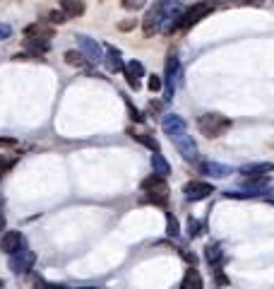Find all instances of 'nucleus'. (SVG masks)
<instances>
[{
	"instance_id": "f257e3e1",
	"label": "nucleus",
	"mask_w": 274,
	"mask_h": 289,
	"mask_svg": "<svg viewBox=\"0 0 274 289\" xmlns=\"http://www.w3.org/2000/svg\"><path fill=\"white\" fill-rule=\"evenodd\" d=\"M142 202H154V205H166L168 200V186H166V178L159 174H152L142 181Z\"/></svg>"
},
{
	"instance_id": "f03ea898",
	"label": "nucleus",
	"mask_w": 274,
	"mask_h": 289,
	"mask_svg": "<svg viewBox=\"0 0 274 289\" xmlns=\"http://www.w3.org/2000/svg\"><path fill=\"white\" fill-rule=\"evenodd\" d=\"M231 128V121L226 116H221V113H202L198 118V130L205 137H221V135L226 133Z\"/></svg>"
},
{
	"instance_id": "7ed1b4c3",
	"label": "nucleus",
	"mask_w": 274,
	"mask_h": 289,
	"mask_svg": "<svg viewBox=\"0 0 274 289\" xmlns=\"http://www.w3.org/2000/svg\"><path fill=\"white\" fill-rule=\"evenodd\" d=\"M183 70H180V58L175 56V53H168L166 56V65H164V80H166V101L173 99L175 89L183 85Z\"/></svg>"
},
{
	"instance_id": "20e7f679",
	"label": "nucleus",
	"mask_w": 274,
	"mask_h": 289,
	"mask_svg": "<svg viewBox=\"0 0 274 289\" xmlns=\"http://www.w3.org/2000/svg\"><path fill=\"white\" fill-rule=\"evenodd\" d=\"M209 12H214V8L209 5V0H202V3H198V5H193V8L183 10L180 20L175 22V32H180V29H188V27H193V24L200 22L202 17H207Z\"/></svg>"
},
{
	"instance_id": "39448f33",
	"label": "nucleus",
	"mask_w": 274,
	"mask_h": 289,
	"mask_svg": "<svg viewBox=\"0 0 274 289\" xmlns=\"http://www.w3.org/2000/svg\"><path fill=\"white\" fill-rule=\"evenodd\" d=\"M171 10V8H166L164 3L159 0L156 5H154L152 10L147 12V17L142 20V29L147 36H152V34L161 32V27H164V20H166V12Z\"/></svg>"
},
{
	"instance_id": "423d86ee",
	"label": "nucleus",
	"mask_w": 274,
	"mask_h": 289,
	"mask_svg": "<svg viewBox=\"0 0 274 289\" xmlns=\"http://www.w3.org/2000/svg\"><path fill=\"white\" fill-rule=\"evenodd\" d=\"M77 46H79V53L87 58L89 63H104V58H106V48H101L94 39H89V36H77Z\"/></svg>"
},
{
	"instance_id": "0eeeda50",
	"label": "nucleus",
	"mask_w": 274,
	"mask_h": 289,
	"mask_svg": "<svg viewBox=\"0 0 274 289\" xmlns=\"http://www.w3.org/2000/svg\"><path fill=\"white\" fill-rule=\"evenodd\" d=\"M27 248V239H24L22 232H5L3 234V239H0V251L3 253H8V256H15V253H20Z\"/></svg>"
},
{
	"instance_id": "6e6552de",
	"label": "nucleus",
	"mask_w": 274,
	"mask_h": 289,
	"mask_svg": "<svg viewBox=\"0 0 274 289\" xmlns=\"http://www.w3.org/2000/svg\"><path fill=\"white\" fill-rule=\"evenodd\" d=\"M175 142V147L180 150V155H183V159L186 162H198V144H195V137L193 135L186 133H178L175 137H171Z\"/></svg>"
},
{
	"instance_id": "1a4fd4ad",
	"label": "nucleus",
	"mask_w": 274,
	"mask_h": 289,
	"mask_svg": "<svg viewBox=\"0 0 274 289\" xmlns=\"http://www.w3.org/2000/svg\"><path fill=\"white\" fill-rule=\"evenodd\" d=\"M34 263H36V256H34V251H29V248H24V251H20V253L10 256V270L12 272H17V275L29 272V270L34 267Z\"/></svg>"
},
{
	"instance_id": "9d476101",
	"label": "nucleus",
	"mask_w": 274,
	"mask_h": 289,
	"mask_svg": "<svg viewBox=\"0 0 274 289\" xmlns=\"http://www.w3.org/2000/svg\"><path fill=\"white\" fill-rule=\"evenodd\" d=\"M183 193H186L188 200H205L214 193V186L207 181H190V183H186Z\"/></svg>"
},
{
	"instance_id": "9b49d317",
	"label": "nucleus",
	"mask_w": 274,
	"mask_h": 289,
	"mask_svg": "<svg viewBox=\"0 0 274 289\" xmlns=\"http://www.w3.org/2000/svg\"><path fill=\"white\" fill-rule=\"evenodd\" d=\"M161 128H164V133L168 135V137H175L178 133H186V130H188L183 116H178V113H168V116H164Z\"/></svg>"
},
{
	"instance_id": "f8f14e48",
	"label": "nucleus",
	"mask_w": 274,
	"mask_h": 289,
	"mask_svg": "<svg viewBox=\"0 0 274 289\" xmlns=\"http://www.w3.org/2000/svg\"><path fill=\"white\" fill-rule=\"evenodd\" d=\"M123 73H125V80H128V85H130L132 89H140V82H142V78H144V65L140 60H130Z\"/></svg>"
},
{
	"instance_id": "ddd939ff",
	"label": "nucleus",
	"mask_w": 274,
	"mask_h": 289,
	"mask_svg": "<svg viewBox=\"0 0 274 289\" xmlns=\"http://www.w3.org/2000/svg\"><path fill=\"white\" fill-rule=\"evenodd\" d=\"M200 174L212 178H226L233 174V169L226 167V164H219V162H205V164H200Z\"/></svg>"
},
{
	"instance_id": "4468645a",
	"label": "nucleus",
	"mask_w": 274,
	"mask_h": 289,
	"mask_svg": "<svg viewBox=\"0 0 274 289\" xmlns=\"http://www.w3.org/2000/svg\"><path fill=\"white\" fill-rule=\"evenodd\" d=\"M24 36H29V39H41V41H48V44H51L53 29L46 27V24H41V22H36V24H29V27L24 29Z\"/></svg>"
},
{
	"instance_id": "2eb2a0df",
	"label": "nucleus",
	"mask_w": 274,
	"mask_h": 289,
	"mask_svg": "<svg viewBox=\"0 0 274 289\" xmlns=\"http://www.w3.org/2000/svg\"><path fill=\"white\" fill-rule=\"evenodd\" d=\"M269 171H274V162H255V164L241 167L243 176H267Z\"/></svg>"
},
{
	"instance_id": "dca6fc26",
	"label": "nucleus",
	"mask_w": 274,
	"mask_h": 289,
	"mask_svg": "<svg viewBox=\"0 0 274 289\" xmlns=\"http://www.w3.org/2000/svg\"><path fill=\"white\" fill-rule=\"evenodd\" d=\"M104 63H106V67H109L111 73L125 70V65H123V56H121V51H118L116 46H106V58H104Z\"/></svg>"
},
{
	"instance_id": "f3484780",
	"label": "nucleus",
	"mask_w": 274,
	"mask_h": 289,
	"mask_svg": "<svg viewBox=\"0 0 274 289\" xmlns=\"http://www.w3.org/2000/svg\"><path fill=\"white\" fill-rule=\"evenodd\" d=\"M180 289H205V284H202V275L198 272V267L186 270L183 282H180Z\"/></svg>"
},
{
	"instance_id": "a211bd4d",
	"label": "nucleus",
	"mask_w": 274,
	"mask_h": 289,
	"mask_svg": "<svg viewBox=\"0 0 274 289\" xmlns=\"http://www.w3.org/2000/svg\"><path fill=\"white\" fill-rule=\"evenodd\" d=\"M60 12H65V17H79L84 12L82 0H60Z\"/></svg>"
},
{
	"instance_id": "6ab92c4d",
	"label": "nucleus",
	"mask_w": 274,
	"mask_h": 289,
	"mask_svg": "<svg viewBox=\"0 0 274 289\" xmlns=\"http://www.w3.org/2000/svg\"><path fill=\"white\" fill-rule=\"evenodd\" d=\"M152 169H154V174H159V176H164V178L171 174V164H168L164 159V155H159V152L152 155Z\"/></svg>"
},
{
	"instance_id": "aec40b11",
	"label": "nucleus",
	"mask_w": 274,
	"mask_h": 289,
	"mask_svg": "<svg viewBox=\"0 0 274 289\" xmlns=\"http://www.w3.org/2000/svg\"><path fill=\"white\" fill-rule=\"evenodd\" d=\"M205 258H207L209 265H219L221 258H224V251H221L219 244H207V248H205Z\"/></svg>"
},
{
	"instance_id": "412c9836",
	"label": "nucleus",
	"mask_w": 274,
	"mask_h": 289,
	"mask_svg": "<svg viewBox=\"0 0 274 289\" xmlns=\"http://www.w3.org/2000/svg\"><path fill=\"white\" fill-rule=\"evenodd\" d=\"M128 135H132V137H135V140H137V142H142L144 147H149V150H152L154 155H156V152H159V142H156V140H154L152 135H147V133H135V130H128Z\"/></svg>"
},
{
	"instance_id": "4be33fe9",
	"label": "nucleus",
	"mask_w": 274,
	"mask_h": 289,
	"mask_svg": "<svg viewBox=\"0 0 274 289\" xmlns=\"http://www.w3.org/2000/svg\"><path fill=\"white\" fill-rule=\"evenodd\" d=\"M65 60L70 63V65H75V67H87V63H89V60L82 56L79 51H67V53H65Z\"/></svg>"
},
{
	"instance_id": "5701e85b",
	"label": "nucleus",
	"mask_w": 274,
	"mask_h": 289,
	"mask_svg": "<svg viewBox=\"0 0 274 289\" xmlns=\"http://www.w3.org/2000/svg\"><path fill=\"white\" fill-rule=\"evenodd\" d=\"M161 85H164V80L159 78V75H149V80H147V89H149V92H154V94L161 89Z\"/></svg>"
},
{
	"instance_id": "b1692460",
	"label": "nucleus",
	"mask_w": 274,
	"mask_h": 289,
	"mask_svg": "<svg viewBox=\"0 0 274 289\" xmlns=\"http://www.w3.org/2000/svg\"><path fill=\"white\" fill-rule=\"evenodd\" d=\"M166 220H168V227H166V234H168V236H178V234H180V227H178V220H175L173 214H168Z\"/></svg>"
},
{
	"instance_id": "393cba45",
	"label": "nucleus",
	"mask_w": 274,
	"mask_h": 289,
	"mask_svg": "<svg viewBox=\"0 0 274 289\" xmlns=\"http://www.w3.org/2000/svg\"><path fill=\"white\" fill-rule=\"evenodd\" d=\"M202 229H205V224L198 222V220H190V222H188V234H190L193 239H195V236H200V234H202Z\"/></svg>"
},
{
	"instance_id": "a878e982",
	"label": "nucleus",
	"mask_w": 274,
	"mask_h": 289,
	"mask_svg": "<svg viewBox=\"0 0 274 289\" xmlns=\"http://www.w3.org/2000/svg\"><path fill=\"white\" fill-rule=\"evenodd\" d=\"M144 5H147V0H123V8H125V10H130V12L142 10Z\"/></svg>"
},
{
	"instance_id": "bb28decb",
	"label": "nucleus",
	"mask_w": 274,
	"mask_h": 289,
	"mask_svg": "<svg viewBox=\"0 0 274 289\" xmlns=\"http://www.w3.org/2000/svg\"><path fill=\"white\" fill-rule=\"evenodd\" d=\"M48 20L53 24H63L67 17H65V12H48Z\"/></svg>"
},
{
	"instance_id": "cd10ccee",
	"label": "nucleus",
	"mask_w": 274,
	"mask_h": 289,
	"mask_svg": "<svg viewBox=\"0 0 274 289\" xmlns=\"http://www.w3.org/2000/svg\"><path fill=\"white\" fill-rule=\"evenodd\" d=\"M128 111H130V118H132V121H137V123H142V121H144V116H142L140 111H137L135 106H132L130 101H128Z\"/></svg>"
},
{
	"instance_id": "c85d7f7f",
	"label": "nucleus",
	"mask_w": 274,
	"mask_h": 289,
	"mask_svg": "<svg viewBox=\"0 0 274 289\" xmlns=\"http://www.w3.org/2000/svg\"><path fill=\"white\" fill-rule=\"evenodd\" d=\"M10 36H12V27L0 22V41H5V39H10Z\"/></svg>"
},
{
	"instance_id": "c756f323",
	"label": "nucleus",
	"mask_w": 274,
	"mask_h": 289,
	"mask_svg": "<svg viewBox=\"0 0 274 289\" xmlns=\"http://www.w3.org/2000/svg\"><path fill=\"white\" fill-rule=\"evenodd\" d=\"M34 289H65V287H58V284H48L44 279H36V282H34Z\"/></svg>"
},
{
	"instance_id": "7c9ffc66",
	"label": "nucleus",
	"mask_w": 274,
	"mask_h": 289,
	"mask_svg": "<svg viewBox=\"0 0 274 289\" xmlns=\"http://www.w3.org/2000/svg\"><path fill=\"white\" fill-rule=\"evenodd\" d=\"M166 8H171V10H178V8H183V0H161Z\"/></svg>"
},
{
	"instance_id": "2f4dec72",
	"label": "nucleus",
	"mask_w": 274,
	"mask_h": 289,
	"mask_svg": "<svg viewBox=\"0 0 274 289\" xmlns=\"http://www.w3.org/2000/svg\"><path fill=\"white\" fill-rule=\"evenodd\" d=\"M17 140L15 137H0V147H15Z\"/></svg>"
},
{
	"instance_id": "473e14b6",
	"label": "nucleus",
	"mask_w": 274,
	"mask_h": 289,
	"mask_svg": "<svg viewBox=\"0 0 274 289\" xmlns=\"http://www.w3.org/2000/svg\"><path fill=\"white\" fill-rule=\"evenodd\" d=\"M132 24H135V22H123L121 29H123V32H128V29H132Z\"/></svg>"
},
{
	"instance_id": "72a5a7b5",
	"label": "nucleus",
	"mask_w": 274,
	"mask_h": 289,
	"mask_svg": "<svg viewBox=\"0 0 274 289\" xmlns=\"http://www.w3.org/2000/svg\"><path fill=\"white\" fill-rule=\"evenodd\" d=\"M3 229H5V214L0 212V234H3Z\"/></svg>"
},
{
	"instance_id": "f704fd0d",
	"label": "nucleus",
	"mask_w": 274,
	"mask_h": 289,
	"mask_svg": "<svg viewBox=\"0 0 274 289\" xmlns=\"http://www.w3.org/2000/svg\"><path fill=\"white\" fill-rule=\"evenodd\" d=\"M267 200H269V202H272V205H274V200H272V198H267Z\"/></svg>"
},
{
	"instance_id": "c9c22d12",
	"label": "nucleus",
	"mask_w": 274,
	"mask_h": 289,
	"mask_svg": "<svg viewBox=\"0 0 274 289\" xmlns=\"http://www.w3.org/2000/svg\"><path fill=\"white\" fill-rule=\"evenodd\" d=\"M0 287H3V279H0Z\"/></svg>"
}]
</instances>
